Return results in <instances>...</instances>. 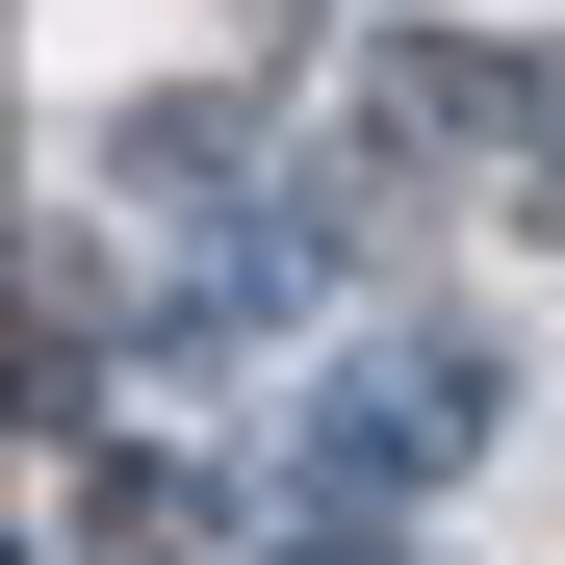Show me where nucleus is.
Returning a JSON list of instances; mask_svg holds the SVG:
<instances>
[{
  "label": "nucleus",
  "mask_w": 565,
  "mask_h": 565,
  "mask_svg": "<svg viewBox=\"0 0 565 565\" xmlns=\"http://www.w3.org/2000/svg\"><path fill=\"white\" fill-rule=\"evenodd\" d=\"M462 437H489V360H462V334H386V360H334V386L282 412V489H309V514H386V489H437Z\"/></svg>",
  "instance_id": "1"
},
{
  "label": "nucleus",
  "mask_w": 565,
  "mask_h": 565,
  "mask_svg": "<svg viewBox=\"0 0 565 565\" xmlns=\"http://www.w3.org/2000/svg\"><path fill=\"white\" fill-rule=\"evenodd\" d=\"M334 129H360V154H514V129H540V52H489V26H360V52H334Z\"/></svg>",
  "instance_id": "2"
},
{
  "label": "nucleus",
  "mask_w": 565,
  "mask_h": 565,
  "mask_svg": "<svg viewBox=\"0 0 565 565\" xmlns=\"http://www.w3.org/2000/svg\"><path fill=\"white\" fill-rule=\"evenodd\" d=\"M52 565H206V462H104V437H52Z\"/></svg>",
  "instance_id": "3"
},
{
  "label": "nucleus",
  "mask_w": 565,
  "mask_h": 565,
  "mask_svg": "<svg viewBox=\"0 0 565 565\" xmlns=\"http://www.w3.org/2000/svg\"><path fill=\"white\" fill-rule=\"evenodd\" d=\"M104 180H154V206H206V180H257V104H129Z\"/></svg>",
  "instance_id": "4"
},
{
  "label": "nucleus",
  "mask_w": 565,
  "mask_h": 565,
  "mask_svg": "<svg viewBox=\"0 0 565 565\" xmlns=\"http://www.w3.org/2000/svg\"><path fill=\"white\" fill-rule=\"evenodd\" d=\"M514 232H565V77H540V129H514Z\"/></svg>",
  "instance_id": "5"
},
{
  "label": "nucleus",
  "mask_w": 565,
  "mask_h": 565,
  "mask_svg": "<svg viewBox=\"0 0 565 565\" xmlns=\"http://www.w3.org/2000/svg\"><path fill=\"white\" fill-rule=\"evenodd\" d=\"M282 565H386V540H360V514H309V540H282Z\"/></svg>",
  "instance_id": "6"
}]
</instances>
